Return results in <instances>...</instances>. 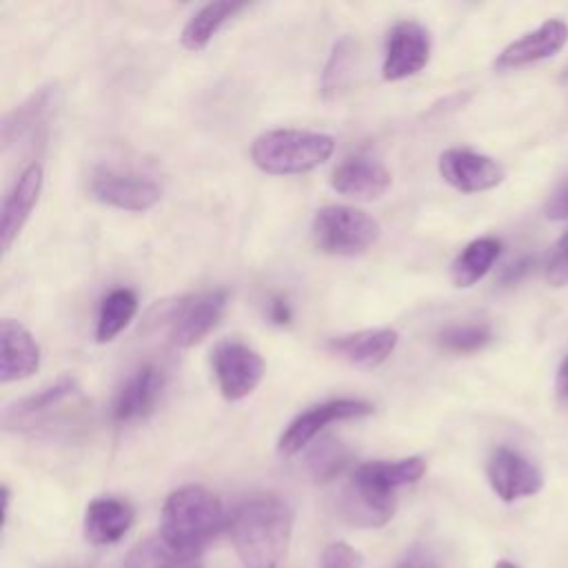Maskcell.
<instances>
[{
    "label": "cell",
    "instance_id": "obj_1",
    "mask_svg": "<svg viewBox=\"0 0 568 568\" xmlns=\"http://www.w3.org/2000/svg\"><path fill=\"white\" fill-rule=\"evenodd\" d=\"M226 526L246 568H277L288 550L293 508L277 495H255L235 506Z\"/></svg>",
    "mask_w": 568,
    "mask_h": 568
},
{
    "label": "cell",
    "instance_id": "obj_2",
    "mask_svg": "<svg viewBox=\"0 0 568 568\" xmlns=\"http://www.w3.org/2000/svg\"><path fill=\"white\" fill-rule=\"evenodd\" d=\"M426 473L424 457L359 464L342 490V513L357 526H384L395 515V493Z\"/></svg>",
    "mask_w": 568,
    "mask_h": 568
},
{
    "label": "cell",
    "instance_id": "obj_3",
    "mask_svg": "<svg viewBox=\"0 0 568 568\" xmlns=\"http://www.w3.org/2000/svg\"><path fill=\"white\" fill-rule=\"evenodd\" d=\"M229 524L222 501L209 488L189 484L175 488L162 506L158 535L175 550L197 557L211 537Z\"/></svg>",
    "mask_w": 568,
    "mask_h": 568
},
{
    "label": "cell",
    "instance_id": "obj_4",
    "mask_svg": "<svg viewBox=\"0 0 568 568\" xmlns=\"http://www.w3.org/2000/svg\"><path fill=\"white\" fill-rule=\"evenodd\" d=\"M335 151V138L308 129H273L251 144L253 164L268 175H300L324 164Z\"/></svg>",
    "mask_w": 568,
    "mask_h": 568
},
{
    "label": "cell",
    "instance_id": "obj_5",
    "mask_svg": "<svg viewBox=\"0 0 568 568\" xmlns=\"http://www.w3.org/2000/svg\"><path fill=\"white\" fill-rule=\"evenodd\" d=\"M311 235L322 253L353 257L377 242L379 222L362 209L328 204L315 213Z\"/></svg>",
    "mask_w": 568,
    "mask_h": 568
},
{
    "label": "cell",
    "instance_id": "obj_6",
    "mask_svg": "<svg viewBox=\"0 0 568 568\" xmlns=\"http://www.w3.org/2000/svg\"><path fill=\"white\" fill-rule=\"evenodd\" d=\"M89 191L98 202L131 213L149 211L162 197V189L155 180L138 171H122L113 166L95 169L89 180Z\"/></svg>",
    "mask_w": 568,
    "mask_h": 568
},
{
    "label": "cell",
    "instance_id": "obj_7",
    "mask_svg": "<svg viewBox=\"0 0 568 568\" xmlns=\"http://www.w3.org/2000/svg\"><path fill=\"white\" fill-rule=\"evenodd\" d=\"M229 302L224 288L200 291L175 302L169 315V337L178 348H191L200 344L222 320Z\"/></svg>",
    "mask_w": 568,
    "mask_h": 568
},
{
    "label": "cell",
    "instance_id": "obj_8",
    "mask_svg": "<svg viewBox=\"0 0 568 568\" xmlns=\"http://www.w3.org/2000/svg\"><path fill=\"white\" fill-rule=\"evenodd\" d=\"M375 410V406L366 399L355 397H337L322 402L317 406L306 408L300 413L280 435L277 450L282 455H297L302 448H306L328 424L344 422V419H357L366 417Z\"/></svg>",
    "mask_w": 568,
    "mask_h": 568
},
{
    "label": "cell",
    "instance_id": "obj_9",
    "mask_svg": "<svg viewBox=\"0 0 568 568\" xmlns=\"http://www.w3.org/2000/svg\"><path fill=\"white\" fill-rule=\"evenodd\" d=\"M213 375L220 393L231 399L248 397L264 377L262 355L240 339H224L213 348Z\"/></svg>",
    "mask_w": 568,
    "mask_h": 568
},
{
    "label": "cell",
    "instance_id": "obj_10",
    "mask_svg": "<svg viewBox=\"0 0 568 568\" xmlns=\"http://www.w3.org/2000/svg\"><path fill=\"white\" fill-rule=\"evenodd\" d=\"M430 33L417 20H397L386 38L382 75L388 82H397L419 73L430 60Z\"/></svg>",
    "mask_w": 568,
    "mask_h": 568
},
{
    "label": "cell",
    "instance_id": "obj_11",
    "mask_svg": "<svg viewBox=\"0 0 568 568\" xmlns=\"http://www.w3.org/2000/svg\"><path fill=\"white\" fill-rule=\"evenodd\" d=\"M486 475L495 495L506 504L537 495L544 486L539 468L528 457L508 446H497L490 453Z\"/></svg>",
    "mask_w": 568,
    "mask_h": 568
},
{
    "label": "cell",
    "instance_id": "obj_12",
    "mask_svg": "<svg viewBox=\"0 0 568 568\" xmlns=\"http://www.w3.org/2000/svg\"><path fill=\"white\" fill-rule=\"evenodd\" d=\"M439 175L462 193H481L499 186L506 171L490 155L455 146L439 155Z\"/></svg>",
    "mask_w": 568,
    "mask_h": 568
},
{
    "label": "cell",
    "instance_id": "obj_13",
    "mask_svg": "<svg viewBox=\"0 0 568 568\" xmlns=\"http://www.w3.org/2000/svg\"><path fill=\"white\" fill-rule=\"evenodd\" d=\"M164 390V371L155 364H142L135 373H131L124 384L118 388L111 417L118 424H131L149 417Z\"/></svg>",
    "mask_w": 568,
    "mask_h": 568
},
{
    "label": "cell",
    "instance_id": "obj_14",
    "mask_svg": "<svg viewBox=\"0 0 568 568\" xmlns=\"http://www.w3.org/2000/svg\"><path fill=\"white\" fill-rule=\"evenodd\" d=\"M42 166L38 162H31L27 169H22V173L7 191L0 209V244L4 253L13 246L27 220L31 217V211L42 193Z\"/></svg>",
    "mask_w": 568,
    "mask_h": 568
},
{
    "label": "cell",
    "instance_id": "obj_15",
    "mask_svg": "<svg viewBox=\"0 0 568 568\" xmlns=\"http://www.w3.org/2000/svg\"><path fill=\"white\" fill-rule=\"evenodd\" d=\"M393 184L390 171L375 158L357 153L339 162L331 173V186L353 200H377Z\"/></svg>",
    "mask_w": 568,
    "mask_h": 568
},
{
    "label": "cell",
    "instance_id": "obj_16",
    "mask_svg": "<svg viewBox=\"0 0 568 568\" xmlns=\"http://www.w3.org/2000/svg\"><path fill=\"white\" fill-rule=\"evenodd\" d=\"M568 42V24L564 20H546L537 29L513 40L495 60L497 69H519L552 58Z\"/></svg>",
    "mask_w": 568,
    "mask_h": 568
},
{
    "label": "cell",
    "instance_id": "obj_17",
    "mask_svg": "<svg viewBox=\"0 0 568 568\" xmlns=\"http://www.w3.org/2000/svg\"><path fill=\"white\" fill-rule=\"evenodd\" d=\"M40 368V346L31 331L11 317L0 320V382L31 377Z\"/></svg>",
    "mask_w": 568,
    "mask_h": 568
},
{
    "label": "cell",
    "instance_id": "obj_18",
    "mask_svg": "<svg viewBox=\"0 0 568 568\" xmlns=\"http://www.w3.org/2000/svg\"><path fill=\"white\" fill-rule=\"evenodd\" d=\"M397 342H399V335L395 328H364V331L333 337L326 344V348L333 357L344 359L351 366L375 368L393 355Z\"/></svg>",
    "mask_w": 568,
    "mask_h": 568
},
{
    "label": "cell",
    "instance_id": "obj_19",
    "mask_svg": "<svg viewBox=\"0 0 568 568\" xmlns=\"http://www.w3.org/2000/svg\"><path fill=\"white\" fill-rule=\"evenodd\" d=\"M135 510L118 497H98L84 510V537L93 546H111L120 541L133 526Z\"/></svg>",
    "mask_w": 568,
    "mask_h": 568
},
{
    "label": "cell",
    "instance_id": "obj_20",
    "mask_svg": "<svg viewBox=\"0 0 568 568\" xmlns=\"http://www.w3.org/2000/svg\"><path fill=\"white\" fill-rule=\"evenodd\" d=\"M78 382L71 375H62L55 382L47 384L44 388H40L33 395L22 397L20 402H16L13 406L7 408L4 413V424L7 426H36L42 419H47L58 406H62L64 402H69L71 397L78 395Z\"/></svg>",
    "mask_w": 568,
    "mask_h": 568
},
{
    "label": "cell",
    "instance_id": "obj_21",
    "mask_svg": "<svg viewBox=\"0 0 568 568\" xmlns=\"http://www.w3.org/2000/svg\"><path fill=\"white\" fill-rule=\"evenodd\" d=\"M58 87L47 84L31 93L20 106H16L2 124V142L4 146L20 144L22 140H31L40 129L47 126L51 111L55 109Z\"/></svg>",
    "mask_w": 568,
    "mask_h": 568
},
{
    "label": "cell",
    "instance_id": "obj_22",
    "mask_svg": "<svg viewBox=\"0 0 568 568\" xmlns=\"http://www.w3.org/2000/svg\"><path fill=\"white\" fill-rule=\"evenodd\" d=\"M242 9H246V2L233 0H217L200 7L182 29V47L186 51H202L215 38V33Z\"/></svg>",
    "mask_w": 568,
    "mask_h": 568
},
{
    "label": "cell",
    "instance_id": "obj_23",
    "mask_svg": "<svg viewBox=\"0 0 568 568\" xmlns=\"http://www.w3.org/2000/svg\"><path fill=\"white\" fill-rule=\"evenodd\" d=\"M501 255V242L497 237H477L462 248L450 264V280L457 288L477 284Z\"/></svg>",
    "mask_w": 568,
    "mask_h": 568
},
{
    "label": "cell",
    "instance_id": "obj_24",
    "mask_svg": "<svg viewBox=\"0 0 568 568\" xmlns=\"http://www.w3.org/2000/svg\"><path fill=\"white\" fill-rule=\"evenodd\" d=\"M138 313V295L131 288H113L102 297L98 320H95V339L106 344L115 339L135 317Z\"/></svg>",
    "mask_w": 568,
    "mask_h": 568
},
{
    "label": "cell",
    "instance_id": "obj_25",
    "mask_svg": "<svg viewBox=\"0 0 568 568\" xmlns=\"http://www.w3.org/2000/svg\"><path fill=\"white\" fill-rule=\"evenodd\" d=\"M195 561L193 557L175 550L158 532L135 544L122 561V568H180L182 564Z\"/></svg>",
    "mask_w": 568,
    "mask_h": 568
},
{
    "label": "cell",
    "instance_id": "obj_26",
    "mask_svg": "<svg viewBox=\"0 0 568 568\" xmlns=\"http://www.w3.org/2000/svg\"><path fill=\"white\" fill-rule=\"evenodd\" d=\"M351 462V450L333 437L320 439L306 455V470L315 481L335 479Z\"/></svg>",
    "mask_w": 568,
    "mask_h": 568
},
{
    "label": "cell",
    "instance_id": "obj_27",
    "mask_svg": "<svg viewBox=\"0 0 568 568\" xmlns=\"http://www.w3.org/2000/svg\"><path fill=\"white\" fill-rule=\"evenodd\" d=\"M493 339V328L486 322H462V324H448L439 331L437 342L444 351L468 355L481 351Z\"/></svg>",
    "mask_w": 568,
    "mask_h": 568
},
{
    "label": "cell",
    "instance_id": "obj_28",
    "mask_svg": "<svg viewBox=\"0 0 568 568\" xmlns=\"http://www.w3.org/2000/svg\"><path fill=\"white\" fill-rule=\"evenodd\" d=\"M353 53L355 44L351 38H339L333 44V51L324 64L322 71V93L324 98L337 95L339 89H344L348 75H351V64H353Z\"/></svg>",
    "mask_w": 568,
    "mask_h": 568
},
{
    "label": "cell",
    "instance_id": "obj_29",
    "mask_svg": "<svg viewBox=\"0 0 568 568\" xmlns=\"http://www.w3.org/2000/svg\"><path fill=\"white\" fill-rule=\"evenodd\" d=\"M546 282L555 288L568 286V233L555 244L546 262Z\"/></svg>",
    "mask_w": 568,
    "mask_h": 568
},
{
    "label": "cell",
    "instance_id": "obj_30",
    "mask_svg": "<svg viewBox=\"0 0 568 568\" xmlns=\"http://www.w3.org/2000/svg\"><path fill=\"white\" fill-rule=\"evenodd\" d=\"M359 564L362 555L344 541L328 544L320 557V568H359Z\"/></svg>",
    "mask_w": 568,
    "mask_h": 568
},
{
    "label": "cell",
    "instance_id": "obj_31",
    "mask_svg": "<svg viewBox=\"0 0 568 568\" xmlns=\"http://www.w3.org/2000/svg\"><path fill=\"white\" fill-rule=\"evenodd\" d=\"M532 266H535V257H532V255L517 257L515 262H510V264L501 271L499 282H501L504 286H513V284L521 282V280L532 271Z\"/></svg>",
    "mask_w": 568,
    "mask_h": 568
},
{
    "label": "cell",
    "instance_id": "obj_32",
    "mask_svg": "<svg viewBox=\"0 0 568 568\" xmlns=\"http://www.w3.org/2000/svg\"><path fill=\"white\" fill-rule=\"evenodd\" d=\"M546 217L548 220H568V184L550 197V202L546 204Z\"/></svg>",
    "mask_w": 568,
    "mask_h": 568
},
{
    "label": "cell",
    "instance_id": "obj_33",
    "mask_svg": "<svg viewBox=\"0 0 568 568\" xmlns=\"http://www.w3.org/2000/svg\"><path fill=\"white\" fill-rule=\"evenodd\" d=\"M268 317H271V322H273V324H280V326L291 324V320H293V311H291L288 302H286L282 295L271 297V302H268Z\"/></svg>",
    "mask_w": 568,
    "mask_h": 568
},
{
    "label": "cell",
    "instance_id": "obj_34",
    "mask_svg": "<svg viewBox=\"0 0 568 568\" xmlns=\"http://www.w3.org/2000/svg\"><path fill=\"white\" fill-rule=\"evenodd\" d=\"M555 390H557V399H559L561 404H568V355L564 357L561 366L557 368Z\"/></svg>",
    "mask_w": 568,
    "mask_h": 568
},
{
    "label": "cell",
    "instance_id": "obj_35",
    "mask_svg": "<svg viewBox=\"0 0 568 568\" xmlns=\"http://www.w3.org/2000/svg\"><path fill=\"white\" fill-rule=\"evenodd\" d=\"M495 568H517V566H515V564H510V561H506V559H504V561H497V564H495Z\"/></svg>",
    "mask_w": 568,
    "mask_h": 568
},
{
    "label": "cell",
    "instance_id": "obj_36",
    "mask_svg": "<svg viewBox=\"0 0 568 568\" xmlns=\"http://www.w3.org/2000/svg\"><path fill=\"white\" fill-rule=\"evenodd\" d=\"M180 568H202L200 564H195V561H189V564H182Z\"/></svg>",
    "mask_w": 568,
    "mask_h": 568
},
{
    "label": "cell",
    "instance_id": "obj_37",
    "mask_svg": "<svg viewBox=\"0 0 568 568\" xmlns=\"http://www.w3.org/2000/svg\"><path fill=\"white\" fill-rule=\"evenodd\" d=\"M564 80H568V67H566V73H564Z\"/></svg>",
    "mask_w": 568,
    "mask_h": 568
}]
</instances>
